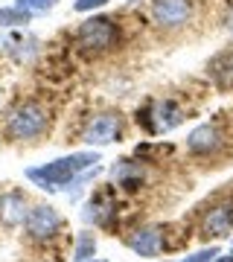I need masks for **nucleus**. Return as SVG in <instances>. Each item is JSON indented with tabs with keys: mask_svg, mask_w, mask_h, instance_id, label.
Wrapping results in <instances>:
<instances>
[{
	"mask_svg": "<svg viewBox=\"0 0 233 262\" xmlns=\"http://www.w3.org/2000/svg\"><path fill=\"white\" fill-rule=\"evenodd\" d=\"M96 163H99V155H96V151H76L70 158H58V160H53V163L27 169V178L32 181V184H38L41 189H47V192H56V189H61L65 184H70L79 172H88V169L96 166Z\"/></svg>",
	"mask_w": 233,
	"mask_h": 262,
	"instance_id": "1",
	"label": "nucleus"
},
{
	"mask_svg": "<svg viewBox=\"0 0 233 262\" xmlns=\"http://www.w3.org/2000/svg\"><path fill=\"white\" fill-rule=\"evenodd\" d=\"M50 125V114H47L44 105L38 102H24L20 108H15L6 122V131H9V137L15 140H35L41 137Z\"/></svg>",
	"mask_w": 233,
	"mask_h": 262,
	"instance_id": "2",
	"label": "nucleus"
},
{
	"mask_svg": "<svg viewBox=\"0 0 233 262\" xmlns=\"http://www.w3.org/2000/svg\"><path fill=\"white\" fill-rule=\"evenodd\" d=\"M117 24L111 18H91L84 20L82 27H79V47H84L88 53H105V50L114 47V41H117Z\"/></svg>",
	"mask_w": 233,
	"mask_h": 262,
	"instance_id": "3",
	"label": "nucleus"
},
{
	"mask_svg": "<svg viewBox=\"0 0 233 262\" xmlns=\"http://www.w3.org/2000/svg\"><path fill=\"white\" fill-rule=\"evenodd\" d=\"M58 227H61V219L53 207L38 204L27 213V230L32 239H50V236L58 233Z\"/></svg>",
	"mask_w": 233,
	"mask_h": 262,
	"instance_id": "4",
	"label": "nucleus"
},
{
	"mask_svg": "<svg viewBox=\"0 0 233 262\" xmlns=\"http://www.w3.org/2000/svg\"><path fill=\"white\" fill-rule=\"evenodd\" d=\"M117 137H120V117L117 114H99L84 128V143L88 146H108Z\"/></svg>",
	"mask_w": 233,
	"mask_h": 262,
	"instance_id": "5",
	"label": "nucleus"
},
{
	"mask_svg": "<svg viewBox=\"0 0 233 262\" xmlns=\"http://www.w3.org/2000/svg\"><path fill=\"white\" fill-rule=\"evenodd\" d=\"M143 122H146V128L149 131H169L181 125V108L175 102H155L152 105V111H143Z\"/></svg>",
	"mask_w": 233,
	"mask_h": 262,
	"instance_id": "6",
	"label": "nucleus"
},
{
	"mask_svg": "<svg viewBox=\"0 0 233 262\" xmlns=\"http://www.w3.org/2000/svg\"><path fill=\"white\" fill-rule=\"evenodd\" d=\"M189 0H155V6H152V15L158 20L160 27H181L189 20Z\"/></svg>",
	"mask_w": 233,
	"mask_h": 262,
	"instance_id": "7",
	"label": "nucleus"
},
{
	"mask_svg": "<svg viewBox=\"0 0 233 262\" xmlns=\"http://www.w3.org/2000/svg\"><path fill=\"white\" fill-rule=\"evenodd\" d=\"M186 149L193 151V155H213V151L222 149V134L216 125H198V128L189 131V137H186Z\"/></svg>",
	"mask_w": 233,
	"mask_h": 262,
	"instance_id": "8",
	"label": "nucleus"
},
{
	"mask_svg": "<svg viewBox=\"0 0 233 262\" xmlns=\"http://www.w3.org/2000/svg\"><path fill=\"white\" fill-rule=\"evenodd\" d=\"M129 248L140 256H158L160 248H163V233H160V227H140L134 233H129Z\"/></svg>",
	"mask_w": 233,
	"mask_h": 262,
	"instance_id": "9",
	"label": "nucleus"
},
{
	"mask_svg": "<svg viewBox=\"0 0 233 262\" xmlns=\"http://www.w3.org/2000/svg\"><path fill=\"white\" fill-rule=\"evenodd\" d=\"M233 230V207L230 204H219L213 207L210 213L204 215V222H201V233L210 239H219V236H227Z\"/></svg>",
	"mask_w": 233,
	"mask_h": 262,
	"instance_id": "10",
	"label": "nucleus"
},
{
	"mask_svg": "<svg viewBox=\"0 0 233 262\" xmlns=\"http://www.w3.org/2000/svg\"><path fill=\"white\" fill-rule=\"evenodd\" d=\"M27 201L18 195V192H9V195L0 198V219L6 225H18V222H27Z\"/></svg>",
	"mask_w": 233,
	"mask_h": 262,
	"instance_id": "11",
	"label": "nucleus"
},
{
	"mask_svg": "<svg viewBox=\"0 0 233 262\" xmlns=\"http://www.w3.org/2000/svg\"><path fill=\"white\" fill-rule=\"evenodd\" d=\"M114 178L120 181L122 189H129V192H134V189L143 184V172H140V163H131V160H120V166H114Z\"/></svg>",
	"mask_w": 233,
	"mask_h": 262,
	"instance_id": "12",
	"label": "nucleus"
},
{
	"mask_svg": "<svg viewBox=\"0 0 233 262\" xmlns=\"http://www.w3.org/2000/svg\"><path fill=\"white\" fill-rule=\"evenodd\" d=\"M29 18H32V15L18 9V6H3V9H0V27H27Z\"/></svg>",
	"mask_w": 233,
	"mask_h": 262,
	"instance_id": "13",
	"label": "nucleus"
},
{
	"mask_svg": "<svg viewBox=\"0 0 233 262\" xmlns=\"http://www.w3.org/2000/svg\"><path fill=\"white\" fill-rule=\"evenodd\" d=\"M96 253V236L93 233H79V242H76V262H84V259H93Z\"/></svg>",
	"mask_w": 233,
	"mask_h": 262,
	"instance_id": "14",
	"label": "nucleus"
},
{
	"mask_svg": "<svg viewBox=\"0 0 233 262\" xmlns=\"http://www.w3.org/2000/svg\"><path fill=\"white\" fill-rule=\"evenodd\" d=\"M56 6V0H18V9L35 15V12H50Z\"/></svg>",
	"mask_w": 233,
	"mask_h": 262,
	"instance_id": "15",
	"label": "nucleus"
},
{
	"mask_svg": "<svg viewBox=\"0 0 233 262\" xmlns=\"http://www.w3.org/2000/svg\"><path fill=\"white\" fill-rule=\"evenodd\" d=\"M216 256H219V248H216V245H210V248H204V251H198V253L186 256V259H178V262H213Z\"/></svg>",
	"mask_w": 233,
	"mask_h": 262,
	"instance_id": "16",
	"label": "nucleus"
},
{
	"mask_svg": "<svg viewBox=\"0 0 233 262\" xmlns=\"http://www.w3.org/2000/svg\"><path fill=\"white\" fill-rule=\"evenodd\" d=\"M108 0H76V12H91V9H99L105 6Z\"/></svg>",
	"mask_w": 233,
	"mask_h": 262,
	"instance_id": "17",
	"label": "nucleus"
},
{
	"mask_svg": "<svg viewBox=\"0 0 233 262\" xmlns=\"http://www.w3.org/2000/svg\"><path fill=\"white\" fill-rule=\"evenodd\" d=\"M213 262H233V253L230 256H219V259H213Z\"/></svg>",
	"mask_w": 233,
	"mask_h": 262,
	"instance_id": "18",
	"label": "nucleus"
},
{
	"mask_svg": "<svg viewBox=\"0 0 233 262\" xmlns=\"http://www.w3.org/2000/svg\"><path fill=\"white\" fill-rule=\"evenodd\" d=\"M227 27H230V32H233V12H230V24H227Z\"/></svg>",
	"mask_w": 233,
	"mask_h": 262,
	"instance_id": "19",
	"label": "nucleus"
},
{
	"mask_svg": "<svg viewBox=\"0 0 233 262\" xmlns=\"http://www.w3.org/2000/svg\"><path fill=\"white\" fill-rule=\"evenodd\" d=\"M84 262H105V259H84Z\"/></svg>",
	"mask_w": 233,
	"mask_h": 262,
	"instance_id": "20",
	"label": "nucleus"
},
{
	"mask_svg": "<svg viewBox=\"0 0 233 262\" xmlns=\"http://www.w3.org/2000/svg\"><path fill=\"white\" fill-rule=\"evenodd\" d=\"M230 73H233V56H230Z\"/></svg>",
	"mask_w": 233,
	"mask_h": 262,
	"instance_id": "21",
	"label": "nucleus"
},
{
	"mask_svg": "<svg viewBox=\"0 0 233 262\" xmlns=\"http://www.w3.org/2000/svg\"><path fill=\"white\" fill-rule=\"evenodd\" d=\"M230 253H233V248H230Z\"/></svg>",
	"mask_w": 233,
	"mask_h": 262,
	"instance_id": "22",
	"label": "nucleus"
}]
</instances>
